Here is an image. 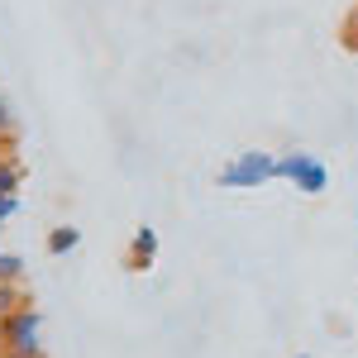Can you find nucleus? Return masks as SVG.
Returning <instances> with one entry per match:
<instances>
[{
    "mask_svg": "<svg viewBox=\"0 0 358 358\" xmlns=\"http://www.w3.org/2000/svg\"><path fill=\"white\" fill-rule=\"evenodd\" d=\"M10 129H15V115H10L5 96H0V138H10Z\"/></svg>",
    "mask_w": 358,
    "mask_h": 358,
    "instance_id": "nucleus-9",
    "label": "nucleus"
},
{
    "mask_svg": "<svg viewBox=\"0 0 358 358\" xmlns=\"http://www.w3.org/2000/svg\"><path fill=\"white\" fill-rule=\"evenodd\" d=\"M0 358H20V354H5V349H0Z\"/></svg>",
    "mask_w": 358,
    "mask_h": 358,
    "instance_id": "nucleus-11",
    "label": "nucleus"
},
{
    "mask_svg": "<svg viewBox=\"0 0 358 358\" xmlns=\"http://www.w3.org/2000/svg\"><path fill=\"white\" fill-rule=\"evenodd\" d=\"M153 258H158V229L143 224V229H134V239H129V258L124 263H129V273H148Z\"/></svg>",
    "mask_w": 358,
    "mask_h": 358,
    "instance_id": "nucleus-4",
    "label": "nucleus"
},
{
    "mask_svg": "<svg viewBox=\"0 0 358 358\" xmlns=\"http://www.w3.org/2000/svg\"><path fill=\"white\" fill-rule=\"evenodd\" d=\"M24 277V258L20 253H0V282H20Z\"/></svg>",
    "mask_w": 358,
    "mask_h": 358,
    "instance_id": "nucleus-7",
    "label": "nucleus"
},
{
    "mask_svg": "<svg viewBox=\"0 0 358 358\" xmlns=\"http://www.w3.org/2000/svg\"><path fill=\"white\" fill-rule=\"evenodd\" d=\"M15 210H20V196H5V201H0V229H5V220H10Z\"/></svg>",
    "mask_w": 358,
    "mask_h": 358,
    "instance_id": "nucleus-10",
    "label": "nucleus"
},
{
    "mask_svg": "<svg viewBox=\"0 0 358 358\" xmlns=\"http://www.w3.org/2000/svg\"><path fill=\"white\" fill-rule=\"evenodd\" d=\"M38 330H43V315L34 306H20L0 320V349L5 354H20V358H43V344H38Z\"/></svg>",
    "mask_w": 358,
    "mask_h": 358,
    "instance_id": "nucleus-1",
    "label": "nucleus"
},
{
    "mask_svg": "<svg viewBox=\"0 0 358 358\" xmlns=\"http://www.w3.org/2000/svg\"><path fill=\"white\" fill-rule=\"evenodd\" d=\"M277 177V158L273 153H258V148H244L234 153V163L220 167V187L224 192H258L263 182Z\"/></svg>",
    "mask_w": 358,
    "mask_h": 358,
    "instance_id": "nucleus-2",
    "label": "nucleus"
},
{
    "mask_svg": "<svg viewBox=\"0 0 358 358\" xmlns=\"http://www.w3.org/2000/svg\"><path fill=\"white\" fill-rule=\"evenodd\" d=\"M82 244V229H72V224H57L53 234H48V253L62 258V253H72V248Z\"/></svg>",
    "mask_w": 358,
    "mask_h": 358,
    "instance_id": "nucleus-5",
    "label": "nucleus"
},
{
    "mask_svg": "<svg viewBox=\"0 0 358 358\" xmlns=\"http://www.w3.org/2000/svg\"><path fill=\"white\" fill-rule=\"evenodd\" d=\"M277 177L292 182V187L306 192V196H320L325 187H330V167L320 163L315 153H301V148H292V153L277 158Z\"/></svg>",
    "mask_w": 358,
    "mask_h": 358,
    "instance_id": "nucleus-3",
    "label": "nucleus"
},
{
    "mask_svg": "<svg viewBox=\"0 0 358 358\" xmlns=\"http://www.w3.org/2000/svg\"><path fill=\"white\" fill-rule=\"evenodd\" d=\"M15 192H20V167L10 163V158H0V201L15 196Z\"/></svg>",
    "mask_w": 358,
    "mask_h": 358,
    "instance_id": "nucleus-6",
    "label": "nucleus"
},
{
    "mask_svg": "<svg viewBox=\"0 0 358 358\" xmlns=\"http://www.w3.org/2000/svg\"><path fill=\"white\" fill-rule=\"evenodd\" d=\"M296 358H310V354H296Z\"/></svg>",
    "mask_w": 358,
    "mask_h": 358,
    "instance_id": "nucleus-12",
    "label": "nucleus"
},
{
    "mask_svg": "<svg viewBox=\"0 0 358 358\" xmlns=\"http://www.w3.org/2000/svg\"><path fill=\"white\" fill-rule=\"evenodd\" d=\"M344 48L358 53V10H349V20H344Z\"/></svg>",
    "mask_w": 358,
    "mask_h": 358,
    "instance_id": "nucleus-8",
    "label": "nucleus"
}]
</instances>
